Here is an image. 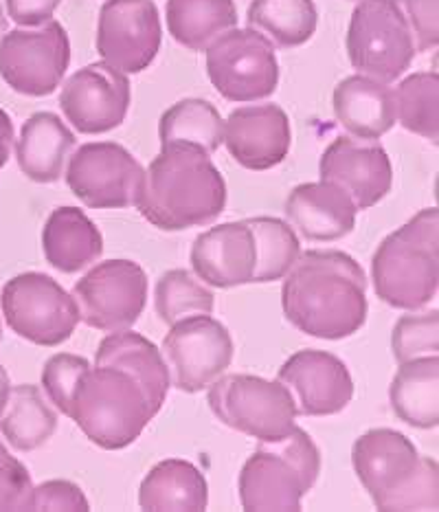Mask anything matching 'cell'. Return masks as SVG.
<instances>
[{"label": "cell", "mask_w": 439, "mask_h": 512, "mask_svg": "<svg viewBox=\"0 0 439 512\" xmlns=\"http://www.w3.org/2000/svg\"><path fill=\"white\" fill-rule=\"evenodd\" d=\"M145 170L115 141L84 143L66 168V185L90 209L137 205Z\"/></svg>", "instance_id": "obj_12"}, {"label": "cell", "mask_w": 439, "mask_h": 512, "mask_svg": "<svg viewBox=\"0 0 439 512\" xmlns=\"http://www.w3.org/2000/svg\"><path fill=\"white\" fill-rule=\"evenodd\" d=\"M358 209L350 194L330 181L301 183L288 194L286 216L303 238L336 242L356 227Z\"/></svg>", "instance_id": "obj_20"}, {"label": "cell", "mask_w": 439, "mask_h": 512, "mask_svg": "<svg viewBox=\"0 0 439 512\" xmlns=\"http://www.w3.org/2000/svg\"><path fill=\"white\" fill-rule=\"evenodd\" d=\"M281 306L303 335L347 339L367 321V277L343 251H306L286 273Z\"/></svg>", "instance_id": "obj_1"}, {"label": "cell", "mask_w": 439, "mask_h": 512, "mask_svg": "<svg viewBox=\"0 0 439 512\" xmlns=\"http://www.w3.org/2000/svg\"><path fill=\"white\" fill-rule=\"evenodd\" d=\"M161 146L165 143H189L213 154L224 141V119L220 110L207 99L189 97L176 102L159 121Z\"/></svg>", "instance_id": "obj_31"}, {"label": "cell", "mask_w": 439, "mask_h": 512, "mask_svg": "<svg viewBox=\"0 0 439 512\" xmlns=\"http://www.w3.org/2000/svg\"><path fill=\"white\" fill-rule=\"evenodd\" d=\"M391 409L402 422L415 429L439 425V359L420 356L400 363L389 387Z\"/></svg>", "instance_id": "obj_26"}, {"label": "cell", "mask_w": 439, "mask_h": 512, "mask_svg": "<svg viewBox=\"0 0 439 512\" xmlns=\"http://www.w3.org/2000/svg\"><path fill=\"white\" fill-rule=\"evenodd\" d=\"M396 121L404 130L426 141L439 139V75L435 71L413 73L393 91Z\"/></svg>", "instance_id": "obj_33"}, {"label": "cell", "mask_w": 439, "mask_h": 512, "mask_svg": "<svg viewBox=\"0 0 439 512\" xmlns=\"http://www.w3.org/2000/svg\"><path fill=\"white\" fill-rule=\"evenodd\" d=\"M154 416L137 378L110 365L88 367L75 385L69 409L84 436L106 451L130 447Z\"/></svg>", "instance_id": "obj_5"}, {"label": "cell", "mask_w": 439, "mask_h": 512, "mask_svg": "<svg viewBox=\"0 0 439 512\" xmlns=\"http://www.w3.org/2000/svg\"><path fill=\"white\" fill-rule=\"evenodd\" d=\"M439 348V313L431 310L424 315H404L393 328L391 350L393 359L407 363L420 356H433Z\"/></svg>", "instance_id": "obj_35"}, {"label": "cell", "mask_w": 439, "mask_h": 512, "mask_svg": "<svg viewBox=\"0 0 439 512\" xmlns=\"http://www.w3.org/2000/svg\"><path fill=\"white\" fill-rule=\"evenodd\" d=\"M352 464L378 510L439 508L437 462L420 455L404 433L369 429L354 442Z\"/></svg>", "instance_id": "obj_3"}, {"label": "cell", "mask_w": 439, "mask_h": 512, "mask_svg": "<svg viewBox=\"0 0 439 512\" xmlns=\"http://www.w3.org/2000/svg\"><path fill=\"white\" fill-rule=\"evenodd\" d=\"M227 205V183L211 154L189 143H165L145 170L137 200L141 216L163 231L216 220Z\"/></svg>", "instance_id": "obj_2"}, {"label": "cell", "mask_w": 439, "mask_h": 512, "mask_svg": "<svg viewBox=\"0 0 439 512\" xmlns=\"http://www.w3.org/2000/svg\"><path fill=\"white\" fill-rule=\"evenodd\" d=\"M207 403L224 425L260 442H277L297 425V405L279 381L251 374H227L213 381Z\"/></svg>", "instance_id": "obj_6"}, {"label": "cell", "mask_w": 439, "mask_h": 512, "mask_svg": "<svg viewBox=\"0 0 439 512\" xmlns=\"http://www.w3.org/2000/svg\"><path fill=\"white\" fill-rule=\"evenodd\" d=\"M246 20L277 47L295 49L314 36L319 11L314 0H253Z\"/></svg>", "instance_id": "obj_29"}, {"label": "cell", "mask_w": 439, "mask_h": 512, "mask_svg": "<svg viewBox=\"0 0 439 512\" xmlns=\"http://www.w3.org/2000/svg\"><path fill=\"white\" fill-rule=\"evenodd\" d=\"M167 31L191 51H205L224 31L238 27L233 0H167Z\"/></svg>", "instance_id": "obj_28"}, {"label": "cell", "mask_w": 439, "mask_h": 512, "mask_svg": "<svg viewBox=\"0 0 439 512\" xmlns=\"http://www.w3.org/2000/svg\"><path fill=\"white\" fill-rule=\"evenodd\" d=\"M29 510H90L84 491L69 480H51L33 486Z\"/></svg>", "instance_id": "obj_40"}, {"label": "cell", "mask_w": 439, "mask_h": 512, "mask_svg": "<svg viewBox=\"0 0 439 512\" xmlns=\"http://www.w3.org/2000/svg\"><path fill=\"white\" fill-rule=\"evenodd\" d=\"M62 0H7V14L20 27H40L53 20Z\"/></svg>", "instance_id": "obj_41"}, {"label": "cell", "mask_w": 439, "mask_h": 512, "mask_svg": "<svg viewBox=\"0 0 439 512\" xmlns=\"http://www.w3.org/2000/svg\"><path fill=\"white\" fill-rule=\"evenodd\" d=\"M321 181L345 189L358 211L371 209L391 192L393 168L378 141L336 137L319 163Z\"/></svg>", "instance_id": "obj_17"}, {"label": "cell", "mask_w": 439, "mask_h": 512, "mask_svg": "<svg viewBox=\"0 0 439 512\" xmlns=\"http://www.w3.org/2000/svg\"><path fill=\"white\" fill-rule=\"evenodd\" d=\"M154 306L163 324L172 326L191 315H211L216 297L189 271L172 269L163 273L156 282Z\"/></svg>", "instance_id": "obj_34"}, {"label": "cell", "mask_w": 439, "mask_h": 512, "mask_svg": "<svg viewBox=\"0 0 439 512\" xmlns=\"http://www.w3.org/2000/svg\"><path fill=\"white\" fill-rule=\"evenodd\" d=\"M205 53L209 80L229 102H257L277 91L275 47L260 31L233 27L213 40Z\"/></svg>", "instance_id": "obj_9"}, {"label": "cell", "mask_w": 439, "mask_h": 512, "mask_svg": "<svg viewBox=\"0 0 439 512\" xmlns=\"http://www.w3.org/2000/svg\"><path fill=\"white\" fill-rule=\"evenodd\" d=\"M44 258L62 273H80L104 253V236L80 207H58L42 229Z\"/></svg>", "instance_id": "obj_24"}, {"label": "cell", "mask_w": 439, "mask_h": 512, "mask_svg": "<svg viewBox=\"0 0 439 512\" xmlns=\"http://www.w3.org/2000/svg\"><path fill=\"white\" fill-rule=\"evenodd\" d=\"M411 29L415 51L437 49L439 42V0H393Z\"/></svg>", "instance_id": "obj_39"}, {"label": "cell", "mask_w": 439, "mask_h": 512, "mask_svg": "<svg viewBox=\"0 0 439 512\" xmlns=\"http://www.w3.org/2000/svg\"><path fill=\"white\" fill-rule=\"evenodd\" d=\"M7 29V18H5V11H3V5H0V36H3Z\"/></svg>", "instance_id": "obj_44"}, {"label": "cell", "mask_w": 439, "mask_h": 512, "mask_svg": "<svg viewBox=\"0 0 439 512\" xmlns=\"http://www.w3.org/2000/svg\"><path fill=\"white\" fill-rule=\"evenodd\" d=\"M277 381L290 389L299 416H334L354 398V381L347 365L323 350L292 354L279 367Z\"/></svg>", "instance_id": "obj_16"}, {"label": "cell", "mask_w": 439, "mask_h": 512, "mask_svg": "<svg viewBox=\"0 0 439 512\" xmlns=\"http://www.w3.org/2000/svg\"><path fill=\"white\" fill-rule=\"evenodd\" d=\"M88 367L90 363L84 359V356H75V354H55L47 363H44L42 387L44 392H47L51 403L58 407V411H62L64 416H69L75 385Z\"/></svg>", "instance_id": "obj_36"}, {"label": "cell", "mask_w": 439, "mask_h": 512, "mask_svg": "<svg viewBox=\"0 0 439 512\" xmlns=\"http://www.w3.org/2000/svg\"><path fill=\"white\" fill-rule=\"evenodd\" d=\"M86 326L104 332L128 330L148 302V275L132 260H106L73 286Z\"/></svg>", "instance_id": "obj_11"}, {"label": "cell", "mask_w": 439, "mask_h": 512, "mask_svg": "<svg viewBox=\"0 0 439 512\" xmlns=\"http://www.w3.org/2000/svg\"><path fill=\"white\" fill-rule=\"evenodd\" d=\"M0 306L18 337L44 348L69 341L82 321L75 297L44 273H22L3 286Z\"/></svg>", "instance_id": "obj_8"}, {"label": "cell", "mask_w": 439, "mask_h": 512, "mask_svg": "<svg viewBox=\"0 0 439 512\" xmlns=\"http://www.w3.org/2000/svg\"><path fill=\"white\" fill-rule=\"evenodd\" d=\"M255 236L257 264L253 282L266 284L284 280L301 255V244L295 229L281 218L257 216L244 220Z\"/></svg>", "instance_id": "obj_32"}, {"label": "cell", "mask_w": 439, "mask_h": 512, "mask_svg": "<svg viewBox=\"0 0 439 512\" xmlns=\"http://www.w3.org/2000/svg\"><path fill=\"white\" fill-rule=\"evenodd\" d=\"M0 339H3V326H0Z\"/></svg>", "instance_id": "obj_45"}, {"label": "cell", "mask_w": 439, "mask_h": 512, "mask_svg": "<svg viewBox=\"0 0 439 512\" xmlns=\"http://www.w3.org/2000/svg\"><path fill=\"white\" fill-rule=\"evenodd\" d=\"M222 143L242 168L253 172L273 170L290 152V119L277 104L242 106L224 121Z\"/></svg>", "instance_id": "obj_18"}, {"label": "cell", "mask_w": 439, "mask_h": 512, "mask_svg": "<svg viewBox=\"0 0 439 512\" xmlns=\"http://www.w3.org/2000/svg\"><path fill=\"white\" fill-rule=\"evenodd\" d=\"M334 115L356 139L378 141L396 126L393 88L367 75H350L334 88Z\"/></svg>", "instance_id": "obj_22"}, {"label": "cell", "mask_w": 439, "mask_h": 512, "mask_svg": "<svg viewBox=\"0 0 439 512\" xmlns=\"http://www.w3.org/2000/svg\"><path fill=\"white\" fill-rule=\"evenodd\" d=\"M163 359L174 387L196 394L229 370L233 339L211 315H191L176 321L163 339Z\"/></svg>", "instance_id": "obj_13"}, {"label": "cell", "mask_w": 439, "mask_h": 512, "mask_svg": "<svg viewBox=\"0 0 439 512\" xmlns=\"http://www.w3.org/2000/svg\"><path fill=\"white\" fill-rule=\"evenodd\" d=\"M200 282L213 288H233L253 282L257 247L246 222H224L194 240L189 255Z\"/></svg>", "instance_id": "obj_19"}, {"label": "cell", "mask_w": 439, "mask_h": 512, "mask_svg": "<svg viewBox=\"0 0 439 512\" xmlns=\"http://www.w3.org/2000/svg\"><path fill=\"white\" fill-rule=\"evenodd\" d=\"M130 80L106 62L88 64L62 86L60 106L82 135H104L123 124L130 108Z\"/></svg>", "instance_id": "obj_15"}, {"label": "cell", "mask_w": 439, "mask_h": 512, "mask_svg": "<svg viewBox=\"0 0 439 512\" xmlns=\"http://www.w3.org/2000/svg\"><path fill=\"white\" fill-rule=\"evenodd\" d=\"M9 394H11V383H9V374L3 365H0V416L9 403Z\"/></svg>", "instance_id": "obj_43"}, {"label": "cell", "mask_w": 439, "mask_h": 512, "mask_svg": "<svg viewBox=\"0 0 439 512\" xmlns=\"http://www.w3.org/2000/svg\"><path fill=\"white\" fill-rule=\"evenodd\" d=\"M75 148V135L53 113H36L22 124L16 159L22 174L33 183H55Z\"/></svg>", "instance_id": "obj_25"}, {"label": "cell", "mask_w": 439, "mask_h": 512, "mask_svg": "<svg viewBox=\"0 0 439 512\" xmlns=\"http://www.w3.org/2000/svg\"><path fill=\"white\" fill-rule=\"evenodd\" d=\"M58 429V416L44 403L36 385L11 389L9 403L0 416V431L16 451H36L51 440Z\"/></svg>", "instance_id": "obj_30"}, {"label": "cell", "mask_w": 439, "mask_h": 512, "mask_svg": "<svg viewBox=\"0 0 439 512\" xmlns=\"http://www.w3.org/2000/svg\"><path fill=\"white\" fill-rule=\"evenodd\" d=\"M270 449L284 455V458L299 471L306 491L317 484L321 473V451L314 440L301 427H292L288 436L277 442H266Z\"/></svg>", "instance_id": "obj_37"}, {"label": "cell", "mask_w": 439, "mask_h": 512, "mask_svg": "<svg viewBox=\"0 0 439 512\" xmlns=\"http://www.w3.org/2000/svg\"><path fill=\"white\" fill-rule=\"evenodd\" d=\"M95 365H110L137 378L154 414H159L170 392V370L163 352L134 330H117L99 343Z\"/></svg>", "instance_id": "obj_23"}, {"label": "cell", "mask_w": 439, "mask_h": 512, "mask_svg": "<svg viewBox=\"0 0 439 512\" xmlns=\"http://www.w3.org/2000/svg\"><path fill=\"white\" fill-rule=\"evenodd\" d=\"M11 146H14V124H11V117L5 110L0 108V170L9 161Z\"/></svg>", "instance_id": "obj_42"}, {"label": "cell", "mask_w": 439, "mask_h": 512, "mask_svg": "<svg viewBox=\"0 0 439 512\" xmlns=\"http://www.w3.org/2000/svg\"><path fill=\"white\" fill-rule=\"evenodd\" d=\"M71 64L69 33L58 20L0 38V77L20 95H51Z\"/></svg>", "instance_id": "obj_10"}, {"label": "cell", "mask_w": 439, "mask_h": 512, "mask_svg": "<svg viewBox=\"0 0 439 512\" xmlns=\"http://www.w3.org/2000/svg\"><path fill=\"white\" fill-rule=\"evenodd\" d=\"M143 510H207L209 486L194 464L170 458L150 469L139 488Z\"/></svg>", "instance_id": "obj_27"}, {"label": "cell", "mask_w": 439, "mask_h": 512, "mask_svg": "<svg viewBox=\"0 0 439 512\" xmlns=\"http://www.w3.org/2000/svg\"><path fill=\"white\" fill-rule=\"evenodd\" d=\"M306 493L299 471L266 442H260L242 466L240 504L244 510H301Z\"/></svg>", "instance_id": "obj_21"}, {"label": "cell", "mask_w": 439, "mask_h": 512, "mask_svg": "<svg viewBox=\"0 0 439 512\" xmlns=\"http://www.w3.org/2000/svg\"><path fill=\"white\" fill-rule=\"evenodd\" d=\"M33 482L27 466L0 442V510H29Z\"/></svg>", "instance_id": "obj_38"}, {"label": "cell", "mask_w": 439, "mask_h": 512, "mask_svg": "<svg viewBox=\"0 0 439 512\" xmlns=\"http://www.w3.org/2000/svg\"><path fill=\"white\" fill-rule=\"evenodd\" d=\"M374 291L391 308L420 310L439 286V214L422 209L380 242L371 258Z\"/></svg>", "instance_id": "obj_4"}, {"label": "cell", "mask_w": 439, "mask_h": 512, "mask_svg": "<svg viewBox=\"0 0 439 512\" xmlns=\"http://www.w3.org/2000/svg\"><path fill=\"white\" fill-rule=\"evenodd\" d=\"M415 53L411 29L393 0H358L347 29V55L360 75L391 84L409 71Z\"/></svg>", "instance_id": "obj_7"}, {"label": "cell", "mask_w": 439, "mask_h": 512, "mask_svg": "<svg viewBox=\"0 0 439 512\" xmlns=\"http://www.w3.org/2000/svg\"><path fill=\"white\" fill-rule=\"evenodd\" d=\"M163 27L154 0H106L99 9L95 47L126 75L148 69L161 49Z\"/></svg>", "instance_id": "obj_14"}]
</instances>
